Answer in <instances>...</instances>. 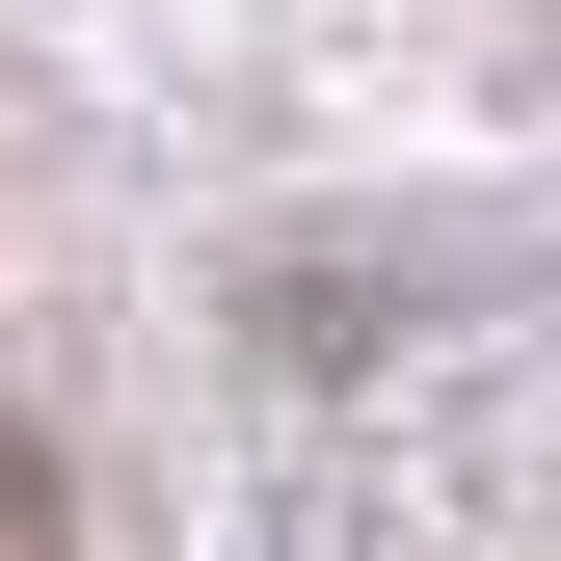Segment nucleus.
Segmentation results:
<instances>
[{
	"mask_svg": "<svg viewBox=\"0 0 561 561\" xmlns=\"http://www.w3.org/2000/svg\"><path fill=\"white\" fill-rule=\"evenodd\" d=\"M0 561H27V508H0Z\"/></svg>",
	"mask_w": 561,
	"mask_h": 561,
	"instance_id": "obj_1",
	"label": "nucleus"
}]
</instances>
